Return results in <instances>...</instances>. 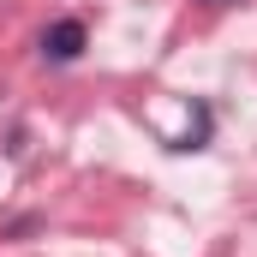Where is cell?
<instances>
[{
  "label": "cell",
  "instance_id": "1",
  "mask_svg": "<svg viewBox=\"0 0 257 257\" xmlns=\"http://www.w3.org/2000/svg\"><path fill=\"white\" fill-rule=\"evenodd\" d=\"M84 42H90V36H84V24H78V18H54V24L42 30V60L66 66V60H78V54H84Z\"/></svg>",
  "mask_w": 257,
  "mask_h": 257
},
{
  "label": "cell",
  "instance_id": "2",
  "mask_svg": "<svg viewBox=\"0 0 257 257\" xmlns=\"http://www.w3.org/2000/svg\"><path fill=\"white\" fill-rule=\"evenodd\" d=\"M215 6H221V0H215Z\"/></svg>",
  "mask_w": 257,
  "mask_h": 257
}]
</instances>
